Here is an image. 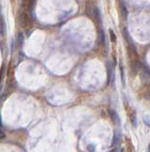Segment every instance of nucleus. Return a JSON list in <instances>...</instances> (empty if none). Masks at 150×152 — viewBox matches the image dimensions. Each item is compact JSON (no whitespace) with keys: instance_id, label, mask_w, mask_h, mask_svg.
Instances as JSON below:
<instances>
[{"instance_id":"obj_1","label":"nucleus","mask_w":150,"mask_h":152,"mask_svg":"<svg viewBox=\"0 0 150 152\" xmlns=\"http://www.w3.org/2000/svg\"><path fill=\"white\" fill-rule=\"evenodd\" d=\"M18 23L21 27L28 29L29 27H31V18L29 14L27 12H21L18 15Z\"/></svg>"},{"instance_id":"obj_2","label":"nucleus","mask_w":150,"mask_h":152,"mask_svg":"<svg viewBox=\"0 0 150 152\" xmlns=\"http://www.w3.org/2000/svg\"><path fill=\"white\" fill-rule=\"evenodd\" d=\"M107 72H108V84H112L113 80V67L110 62L107 65Z\"/></svg>"},{"instance_id":"obj_3","label":"nucleus","mask_w":150,"mask_h":152,"mask_svg":"<svg viewBox=\"0 0 150 152\" xmlns=\"http://www.w3.org/2000/svg\"><path fill=\"white\" fill-rule=\"evenodd\" d=\"M92 15L93 20L96 22V23H100L101 22V15H100V11L97 7H94L92 11Z\"/></svg>"},{"instance_id":"obj_4","label":"nucleus","mask_w":150,"mask_h":152,"mask_svg":"<svg viewBox=\"0 0 150 152\" xmlns=\"http://www.w3.org/2000/svg\"><path fill=\"white\" fill-rule=\"evenodd\" d=\"M109 114L112 118V122L114 123V125H120V118L119 115L117 114V112L115 110H112V109H110L109 110Z\"/></svg>"},{"instance_id":"obj_5","label":"nucleus","mask_w":150,"mask_h":152,"mask_svg":"<svg viewBox=\"0 0 150 152\" xmlns=\"http://www.w3.org/2000/svg\"><path fill=\"white\" fill-rule=\"evenodd\" d=\"M123 34H124V37H125V39L126 41V43L128 44V46H130V45H132L133 44V42L131 40V37H130V35H129V32L128 31V29L125 28L123 30Z\"/></svg>"},{"instance_id":"obj_6","label":"nucleus","mask_w":150,"mask_h":152,"mask_svg":"<svg viewBox=\"0 0 150 152\" xmlns=\"http://www.w3.org/2000/svg\"><path fill=\"white\" fill-rule=\"evenodd\" d=\"M121 140V132L120 131H114L113 134V139H112V145H116Z\"/></svg>"},{"instance_id":"obj_7","label":"nucleus","mask_w":150,"mask_h":152,"mask_svg":"<svg viewBox=\"0 0 150 152\" xmlns=\"http://www.w3.org/2000/svg\"><path fill=\"white\" fill-rule=\"evenodd\" d=\"M139 67H140V63H139L138 60L134 59V60L131 61V70H132V72L134 74L137 73V72H138Z\"/></svg>"},{"instance_id":"obj_8","label":"nucleus","mask_w":150,"mask_h":152,"mask_svg":"<svg viewBox=\"0 0 150 152\" xmlns=\"http://www.w3.org/2000/svg\"><path fill=\"white\" fill-rule=\"evenodd\" d=\"M120 12H121L122 17L124 19H126V17H128V10H126V6L123 2H121V4H120Z\"/></svg>"},{"instance_id":"obj_9","label":"nucleus","mask_w":150,"mask_h":152,"mask_svg":"<svg viewBox=\"0 0 150 152\" xmlns=\"http://www.w3.org/2000/svg\"><path fill=\"white\" fill-rule=\"evenodd\" d=\"M16 42H17L19 48H21L23 46V44H24V34H23L22 32H19V33L17 34V37H16Z\"/></svg>"},{"instance_id":"obj_10","label":"nucleus","mask_w":150,"mask_h":152,"mask_svg":"<svg viewBox=\"0 0 150 152\" xmlns=\"http://www.w3.org/2000/svg\"><path fill=\"white\" fill-rule=\"evenodd\" d=\"M129 118H130V122H131V125L133 127H137V115L136 113L133 111L131 114H129Z\"/></svg>"},{"instance_id":"obj_11","label":"nucleus","mask_w":150,"mask_h":152,"mask_svg":"<svg viewBox=\"0 0 150 152\" xmlns=\"http://www.w3.org/2000/svg\"><path fill=\"white\" fill-rule=\"evenodd\" d=\"M98 39H99V43L103 46V45L105 44V33H104L103 30H100V31H99Z\"/></svg>"},{"instance_id":"obj_12","label":"nucleus","mask_w":150,"mask_h":152,"mask_svg":"<svg viewBox=\"0 0 150 152\" xmlns=\"http://www.w3.org/2000/svg\"><path fill=\"white\" fill-rule=\"evenodd\" d=\"M5 33V22L2 16H0V34L4 35Z\"/></svg>"},{"instance_id":"obj_13","label":"nucleus","mask_w":150,"mask_h":152,"mask_svg":"<svg viewBox=\"0 0 150 152\" xmlns=\"http://www.w3.org/2000/svg\"><path fill=\"white\" fill-rule=\"evenodd\" d=\"M86 149L88 152H94L96 151V145H94L93 144H89L87 145Z\"/></svg>"},{"instance_id":"obj_14","label":"nucleus","mask_w":150,"mask_h":152,"mask_svg":"<svg viewBox=\"0 0 150 152\" xmlns=\"http://www.w3.org/2000/svg\"><path fill=\"white\" fill-rule=\"evenodd\" d=\"M35 0H25L24 1V5H25V7H27V8H29V7H31V5L33 4Z\"/></svg>"},{"instance_id":"obj_15","label":"nucleus","mask_w":150,"mask_h":152,"mask_svg":"<svg viewBox=\"0 0 150 152\" xmlns=\"http://www.w3.org/2000/svg\"><path fill=\"white\" fill-rule=\"evenodd\" d=\"M110 41L115 42L116 41V35H115L114 31H113L112 30H110Z\"/></svg>"},{"instance_id":"obj_16","label":"nucleus","mask_w":150,"mask_h":152,"mask_svg":"<svg viewBox=\"0 0 150 152\" xmlns=\"http://www.w3.org/2000/svg\"><path fill=\"white\" fill-rule=\"evenodd\" d=\"M4 137H5V133L2 130H0V140H1V139H3Z\"/></svg>"},{"instance_id":"obj_17","label":"nucleus","mask_w":150,"mask_h":152,"mask_svg":"<svg viewBox=\"0 0 150 152\" xmlns=\"http://www.w3.org/2000/svg\"><path fill=\"white\" fill-rule=\"evenodd\" d=\"M0 127H2V119H1V113H0Z\"/></svg>"},{"instance_id":"obj_18","label":"nucleus","mask_w":150,"mask_h":152,"mask_svg":"<svg viewBox=\"0 0 150 152\" xmlns=\"http://www.w3.org/2000/svg\"><path fill=\"white\" fill-rule=\"evenodd\" d=\"M0 91H1V80H0Z\"/></svg>"}]
</instances>
